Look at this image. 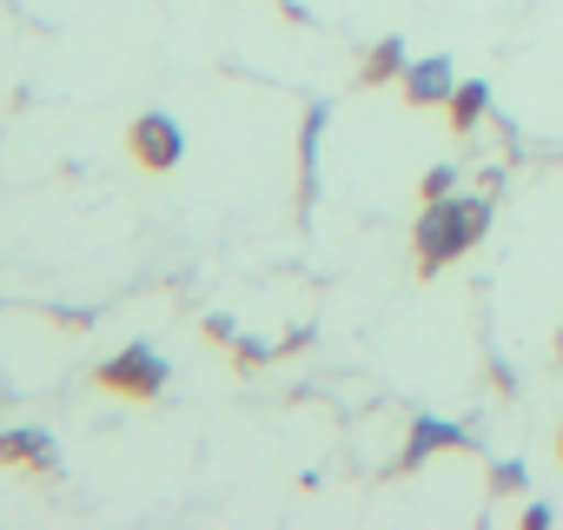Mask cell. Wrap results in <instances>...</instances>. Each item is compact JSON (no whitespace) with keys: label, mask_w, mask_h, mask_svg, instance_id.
I'll return each mask as SVG.
<instances>
[{"label":"cell","mask_w":563,"mask_h":530,"mask_svg":"<svg viewBox=\"0 0 563 530\" xmlns=\"http://www.w3.org/2000/svg\"><path fill=\"white\" fill-rule=\"evenodd\" d=\"M405 93H411V107H451V93H457L451 60H418V67L405 74Z\"/></svg>","instance_id":"cell-4"},{"label":"cell","mask_w":563,"mask_h":530,"mask_svg":"<svg viewBox=\"0 0 563 530\" xmlns=\"http://www.w3.org/2000/svg\"><path fill=\"white\" fill-rule=\"evenodd\" d=\"M497 490H523V464H497Z\"/></svg>","instance_id":"cell-10"},{"label":"cell","mask_w":563,"mask_h":530,"mask_svg":"<svg viewBox=\"0 0 563 530\" xmlns=\"http://www.w3.org/2000/svg\"><path fill=\"white\" fill-rule=\"evenodd\" d=\"M391 74H405V41H378L372 47V60H365V80L378 87V80H391Z\"/></svg>","instance_id":"cell-8"},{"label":"cell","mask_w":563,"mask_h":530,"mask_svg":"<svg viewBox=\"0 0 563 530\" xmlns=\"http://www.w3.org/2000/svg\"><path fill=\"white\" fill-rule=\"evenodd\" d=\"M444 444H471V431H457V424H444V418H418L411 424V444H405V471H418L431 451H444Z\"/></svg>","instance_id":"cell-6"},{"label":"cell","mask_w":563,"mask_h":530,"mask_svg":"<svg viewBox=\"0 0 563 530\" xmlns=\"http://www.w3.org/2000/svg\"><path fill=\"white\" fill-rule=\"evenodd\" d=\"M444 192H457V166H431V179H424V199H444Z\"/></svg>","instance_id":"cell-9"},{"label":"cell","mask_w":563,"mask_h":530,"mask_svg":"<svg viewBox=\"0 0 563 530\" xmlns=\"http://www.w3.org/2000/svg\"><path fill=\"white\" fill-rule=\"evenodd\" d=\"M484 225H490V199H457V192L431 199L424 219H418V265H424V273L451 265L457 252H471L484 239Z\"/></svg>","instance_id":"cell-1"},{"label":"cell","mask_w":563,"mask_h":530,"mask_svg":"<svg viewBox=\"0 0 563 530\" xmlns=\"http://www.w3.org/2000/svg\"><path fill=\"white\" fill-rule=\"evenodd\" d=\"M100 385L120 391V398H153V391L166 385V358H159L153 345H126L120 358L100 365Z\"/></svg>","instance_id":"cell-2"},{"label":"cell","mask_w":563,"mask_h":530,"mask_svg":"<svg viewBox=\"0 0 563 530\" xmlns=\"http://www.w3.org/2000/svg\"><path fill=\"white\" fill-rule=\"evenodd\" d=\"M133 159H140L146 173H166V166L186 159V133H179L166 113H140V120H133Z\"/></svg>","instance_id":"cell-3"},{"label":"cell","mask_w":563,"mask_h":530,"mask_svg":"<svg viewBox=\"0 0 563 530\" xmlns=\"http://www.w3.org/2000/svg\"><path fill=\"white\" fill-rule=\"evenodd\" d=\"M484 107H490V87H484V80H457V93H451V126L471 133V126L484 120Z\"/></svg>","instance_id":"cell-7"},{"label":"cell","mask_w":563,"mask_h":530,"mask_svg":"<svg viewBox=\"0 0 563 530\" xmlns=\"http://www.w3.org/2000/svg\"><path fill=\"white\" fill-rule=\"evenodd\" d=\"M0 464H27V471H54L60 457H54V438L47 431H0Z\"/></svg>","instance_id":"cell-5"}]
</instances>
